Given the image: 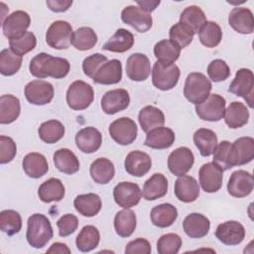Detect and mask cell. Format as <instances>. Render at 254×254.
I'll return each instance as SVG.
<instances>
[{
    "mask_svg": "<svg viewBox=\"0 0 254 254\" xmlns=\"http://www.w3.org/2000/svg\"><path fill=\"white\" fill-rule=\"evenodd\" d=\"M231 143L229 141H222L217 144L213 152V162L217 164L223 171L230 170L232 166L229 163V151Z\"/></svg>",
    "mask_w": 254,
    "mask_h": 254,
    "instance_id": "db71d44e",
    "label": "cell"
},
{
    "mask_svg": "<svg viewBox=\"0 0 254 254\" xmlns=\"http://www.w3.org/2000/svg\"><path fill=\"white\" fill-rule=\"evenodd\" d=\"M127 76L133 81H144L151 73V64L144 54L135 53L126 61Z\"/></svg>",
    "mask_w": 254,
    "mask_h": 254,
    "instance_id": "ffe728a7",
    "label": "cell"
},
{
    "mask_svg": "<svg viewBox=\"0 0 254 254\" xmlns=\"http://www.w3.org/2000/svg\"><path fill=\"white\" fill-rule=\"evenodd\" d=\"M124 167L129 175L140 178L150 171L152 160L147 153L136 150L130 152L126 156Z\"/></svg>",
    "mask_w": 254,
    "mask_h": 254,
    "instance_id": "44dd1931",
    "label": "cell"
},
{
    "mask_svg": "<svg viewBox=\"0 0 254 254\" xmlns=\"http://www.w3.org/2000/svg\"><path fill=\"white\" fill-rule=\"evenodd\" d=\"M199 184L205 192H216L222 187L223 170L214 162L203 164L198 172Z\"/></svg>",
    "mask_w": 254,
    "mask_h": 254,
    "instance_id": "7c38bea8",
    "label": "cell"
},
{
    "mask_svg": "<svg viewBox=\"0 0 254 254\" xmlns=\"http://www.w3.org/2000/svg\"><path fill=\"white\" fill-rule=\"evenodd\" d=\"M76 211L86 217H92L98 214L101 209V198L96 193H84L77 195L73 200Z\"/></svg>",
    "mask_w": 254,
    "mask_h": 254,
    "instance_id": "1f68e13d",
    "label": "cell"
},
{
    "mask_svg": "<svg viewBox=\"0 0 254 254\" xmlns=\"http://www.w3.org/2000/svg\"><path fill=\"white\" fill-rule=\"evenodd\" d=\"M198 38L204 47L214 48L218 46L222 40L221 28L217 23L207 21L199 30Z\"/></svg>",
    "mask_w": 254,
    "mask_h": 254,
    "instance_id": "bcb514c9",
    "label": "cell"
},
{
    "mask_svg": "<svg viewBox=\"0 0 254 254\" xmlns=\"http://www.w3.org/2000/svg\"><path fill=\"white\" fill-rule=\"evenodd\" d=\"M181 48L171 40H161L154 47V55L159 62L174 64L181 55Z\"/></svg>",
    "mask_w": 254,
    "mask_h": 254,
    "instance_id": "ee69618b",
    "label": "cell"
},
{
    "mask_svg": "<svg viewBox=\"0 0 254 254\" xmlns=\"http://www.w3.org/2000/svg\"><path fill=\"white\" fill-rule=\"evenodd\" d=\"M175 138L176 136L172 129L162 126L148 132L144 144L152 149H168L174 144Z\"/></svg>",
    "mask_w": 254,
    "mask_h": 254,
    "instance_id": "4316f807",
    "label": "cell"
},
{
    "mask_svg": "<svg viewBox=\"0 0 254 254\" xmlns=\"http://www.w3.org/2000/svg\"><path fill=\"white\" fill-rule=\"evenodd\" d=\"M47 6L49 9L53 12L60 13V12H64L68 10V8L72 5V1L68 0H48L46 2Z\"/></svg>",
    "mask_w": 254,
    "mask_h": 254,
    "instance_id": "91938a15",
    "label": "cell"
},
{
    "mask_svg": "<svg viewBox=\"0 0 254 254\" xmlns=\"http://www.w3.org/2000/svg\"><path fill=\"white\" fill-rule=\"evenodd\" d=\"M57 226L59 228V235L61 237H66L76 230L78 226V219L73 214H64L58 220Z\"/></svg>",
    "mask_w": 254,
    "mask_h": 254,
    "instance_id": "6f0895ef",
    "label": "cell"
},
{
    "mask_svg": "<svg viewBox=\"0 0 254 254\" xmlns=\"http://www.w3.org/2000/svg\"><path fill=\"white\" fill-rule=\"evenodd\" d=\"M225 99L221 95L212 93L201 103L195 104V112L201 120L216 122L222 119L225 112Z\"/></svg>",
    "mask_w": 254,
    "mask_h": 254,
    "instance_id": "ba28073f",
    "label": "cell"
},
{
    "mask_svg": "<svg viewBox=\"0 0 254 254\" xmlns=\"http://www.w3.org/2000/svg\"><path fill=\"white\" fill-rule=\"evenodd\" d=\"M137 225L135 212L129 208L118 211L114 217V228L120 237H129L134 232Z\"/></svg>",
    "mask_w": 254,
    "mask_h": 254,
    "instance_id": "ab89813d",
    "label": "cell"
},
{
    "mask_svg": "<svg viewBox=\"0 0 254 254\" xmlns=\"http://www.w3.org/2000/svg\"><path fill=\"white\" fill-rule=\"evenodd\" d=\"M107 62L106 56L96 53L86 57L82 63V70L88 77H93L97 70Z\"/></svg>",
    "mask_w": 254,
    "mask_h": 254,
    "instance_id": "11a10c76",
    "label": "cell"
},
{
    "mask_svg": "<svg viewBox=\"0 0 254 254\" xmlns=\"http://www.w3.org/2000/svg\"><path fill=\"white\" fill-rule=\"evenodd\" d=\"M94 99V91L90 84L82 80L73 81L66 91V103L73 110L86 109Z\"/></svg>",
    "mask_w": 254,
    "mask_h": 254,
    "instance_id": "5b68a950",
    "label": "cell"
},
{
    "mask_svg": "<svg viewBox=\"0 0 254 254\" xmlns=\"http://www.w3.org/2000/svg\"><path fill=\"white\" fill-rule=\"evenodd\" d=\"M137 125L129 117H121L114 120L109 126L111 138L119 145L127 146L133 143L137 137Z\"/></svg>",
    "mask_w": 254,
    "mask_h": 254,
    "instance_id": "9c48e42d",
    "label": "cell"
},
{
    "mask_svg": "<svg viewBox=\"0 0 254 254\" xmlns=\"http://www.w3.org/2000/svg\"><path fill=\"white\" fill-rule=\"evenodd\" d=\"M37 45V39L34 33L27 31L23 36L17 39L9 40L10 49L18 56H24L33 51Z\"/></svg>",
    "mask_w": 254,
    "mask_h": 254,
    "instance_id": "f907efd6",
    "label": "cell"
},
{
    "mask_svg": "<svg viewBox=\"0 0 254 254\" xmlns=\"http://www.w3.org/2000/svg\"><path fill=\"white\" fill-rule=\"evenodd\" d=\"M22 228V217L18 211L5 209L0 212V229L9 236L20 232Z\"/></svg>",
    "mask_w": 254,
    "mask_h": 254,
    "instance_id": "c3c4849f",
    "label": "cell"
},
{
    "mask_svg": "<svg viewBox=\"0 0 254 254\" xmlns=\"http://www.w3.org/2000/svg\"><path fill=\"white\" fill-rule=\"evenodd\" d=\"M113 197L119 206L130 208L139 203L142 197V191L135 183L121 182L113 189Z\"/></svg>",
    "mask_w": 254,
    "mask_h": 254,
    "instance_id": "9a60e30c",
    "label": "cell"
},
{
    "mask_svg": "<svg viewBox=\"0 0 254 254\" xmlns=\"http://www.w3.org/2000/svg\"><path fill=\"white\" fill-rule=\"evenodd\" d=\"M22 57L16 55L11 49H4L0 53V72L2 75L11 76L18 72L22 65Z\"/></svg>",
    "mask_w": 254,
    "mask_h": 254,
    "instance_id": "7dc6e473",
    "label": "cell"
},
{
    "mask_svg": "<svg viewBox=\"0 0 254 254\" xmlns=\"http://www.w3.org/2000/svg\"><path fill=\"white\" fill-rule=\"evenodd\" d=\"M121 20L139 33L149 31L153 25V19L150 13L135 5H129L122 10Z\"/></svg>",
    "mask_w": 254,
    "mask_h": 254,
    "instance_id": "5bb4252c",
    "label": "cell"
},
{
    "mask_svg": "<svg viewBox=\"0 0 254 254\" xmlns=\"http://www.w3.org/2000/svg\"><path fill=\"white\" fill-rule=\"evenodd\" d=\"M182 246V238L176 233L162 235L157 241V251L159 254H176Z\"/></svg>",
    "mask_w": 254,
    "mask_h": 254,
    "instance_id": "816d5d0a",
    "label": "cell"
},
{
    "mask_svg": "<svg viewBox=\"0 0 254 254\" xmlns=\"http://www.w3.org/2000/svg\"><path fill=\"white\" fill-rule=\"evenodd\" d=\"M129 93L123 88L112 89L105 92L100 102L103 112L108 115H113L125 110L129 106Z\"/></svg>",
    "mask_w": 254,
    "mask_h": 254,
    "instance_id": "ac0fdd59",
    "label": "cell"
},
{
    "mask_svg": "<svg viewBox=\"0 0 254 254\" xmlns=\"http://www.w3.org/2000/svg\"><path fill=\"white\" fill-rule=\"evenodd\" d=\"M138 4V6L143 9L144 11L150 13L152 11H154L158 5H160V1H137L136 2Z\"/></svg>",
    "mask_w": 254,
    "mask_h": 254,
    "instance_id": "6125c7cd",
    "label": "cell"
},
{
    "mask_svg": "<svg viewBox=\"0 0 254 254\" xmlns=\"http://www.w3.org/2000/svg\"><path fill=\"white\" fill-rule=\"evenodd\" d=\"M89 174L96 184L106 185L114 178V165L106 158H98L90 165Z\"/></svg>",
    "mask_w": 254,
    "mask_h": 254,
    "instance_id": "e575fe53",
    "label": "cell"
},
{
    "mask_svg": "<svg viewBox=\"0 0 254 254\" xmlns=\"http://www.w3.org/2000/svg\"><path fill=\"white\" fill-rule=\"evenodd\" d=\"M254 158V139L252 137H240L231 144L229 151V163L232 166H242L250 163Z\"/></svg>",
    "mask_w": 254,
    "mask_h": 254,
    "instance_id": "4fadbf2b",
    "label": "cell"
},
{
    "mask_svg": "<svg viewBox=\"0 0 254 254\" xmlns=\"http://www.w3.org/2000/svg\"><path fill=\"white\" fill-rule=\"evenodd\" d=\"M47 253H61V254H69L70 253V249L66 246V244L64 243H61V242H55L54 244H52V246L47 250Z\"/></svg>",
    "mask_w": 254,
    "mask_h": 254,
    "instance_id": "94428289",
    "label": "cell"
},
{
    "mask_svg": "<svg viewBox=\"0 0 254 254\" xmlns=\"http://www.w3.org/2000/svg\"><path fill=\"white\" fill-rule=\"evenodd\" d=\"M97 43V35L90 27L76 29L71 38V45L78 51H88Z\"/></svg>",
    "mask_w": 254,
    "mask_h": 254,
    "instance_id": "f6af8a7d",
    "label": "cell"
},
{
    "mask_svg": "<svg viewBox=\"0 0 254 254\" xmlns=\"http://www.w3.org/2000/svg\"><path fill=\"white\" fill-rule=\"evenodd\" d=\"M100 241V233L93 225L82 227L75 239L76 247L81 252H89L95 249Z\"/></svg>",
    "mask_w": 254,
    "mask_h": 254,
    "instance_id": "b9f144b4",
    "label": "cell"
},
{
    "mask_svg": "<svg viewBox=\"0 0 254 254\" xmlns=\"http://www.w3.org/2000/svg\"><path fill=\"white\" fill-rule=\"evenodd\" d=\"M193 143L201 156L208 157L213 154L217 146V136L210 129L200 128L193 134Z\"/></svg>",
    "mask_w": 254,
    "mask_h": 254,
    "instance_id": "74e56055",
    "label": "cell"
},
{
    "mask_svg": "<svg viewBox=\"0 0 254 254\" xmlns=\"http://www.w3.org/2000/svg\"><path fill=\"white\" fill-rule=\"evenodd\" d=\"M175 194L180 201L190 203L199 195V186L193 177L183 175L175 182Z\"/></svg>",
    "mask_w": 254,
    "mask_h": 254,
    "instance_id": "603a6c76",
    "label": "cell"
},
{
    "mask_svg": "<svg viewBox=\"0 0 254 254\" xmlns=\"http://www.w3.org/2000/svg\"><path fill=\"white\" fill-rule=\"evenodd\" d=\"M17 146L11 137L0 136V164L10 163L16 156Z\"/></svg>",
    "mask_w": 254,
    "mask_h": 254,
    "instance_id": "9f6ffc18",
    "label": "cell"
},
{
    "mask_svg": "<svg viewBox=\"0 0 254 254\" xmlns=\"http://www.w3.org/2000/svg\"><path fill=\"white\" fill-rule=\"evenodd\" d=\"M209 228V219L201 213H190L183 221V229L190 238H202L206 236Z\"/></svg>",
    "mask_w": 254,
    "mask_h": 254,
    "instance_id": "d4e9b609",
    "label": "cell"
},
{
    "mask_svg": "<svg viewBox=\"0 0 254 254\" xmlns=\"http://www.w3.org/2000/svg\"><path fill=\"white\" fill-rule=\"evenodd\" d=\"M134 45L133 34L123 28L116 30L115 34L103 45L102 49L113 53H125Z\"/></svg>",
    "mask_w": 254,
    "mask_h": 254,
    "instance_id": "8d00e7d4",
    "label": "cell"
},
{
    "mask_svg": "<svg viewBox=\"0 0 254 254\" xmlns=\"http://www.w3.org/2000/svg\"><path fill=\"white\" fill-rule=\"evenodd\" d=\"M31 18L29 14L22 10H17L11 13L2 23V31L4 36L9 39H17L23 36L30 27Z\"/></svg>",
    "mask_w": 254,
    "mask_h": 254,
    "instance_id": "30bf717a",
    "label": "cell"
},
{
    "mask_svg": "<svg viewBox=\"0 0 254 254\" xmlns=\"http://www.w3.org/2000/svg\"><path fill=\"white\" fill-rule=\"evenodd\" d=\"M194 163V156L188 147H179L168 157V168L170 172L177 176L186 175Z\"/></svg>",
    "mask_w": 254,
    "mask_h": 254,
    "instance_id": "2e32d148",
    "label": "cell"
},
{
    "mask_svg": "<svg viewBox=\"0 0 254 254\" xmlns=\"http://www.w3.org/2000/svg\"><path fill=\"white\" fill-rule=\"evenodd\" d=\"M20 100L12 94H4L0 97V123L10 124L20 115Z\"/></svg>",
    "mask_w": 254,
    "mask_h": 254,
    "instance_id": "f35d334b",
    "label": "cell"
},
{
    "mask_svg": "<svg viewBox=\"0 0 254 254\" xmlns=\"http://www.w3.org/2000/svg\"><path fill=\"white\" fill-rule=\"evenodd\" d=\"M54 231L47 216L41 213L32 214L27 221L26 238L30 246L40 249L53 238Z\"/></svg>",
    "mask_w": 254,
    "mask_h": 254,
    "instance_id": "7a4b0ae2",
    "label": "cell"
},
{
    "mask_svg": "<svg viewBox=\"0 0 254 254\" xmlns=\"http://www.w3.org/2000/svg\"><path fill=\"white\" fill-rule=\"evenodd\" d=\"M70 69L69 62L66 59L53 57L47 53L36 55L30 62L29 70L31 74L38 78L48 76L60 79L67 75Z\"/></svg>",
    "mask_w": 254,
    "mask_h": 254,
    "instance_id": "6da1fadb",
    "label": "cell"
},
{
    "mask_svg": "<svg viewBox=\"0 0 254 254\" xmlns=\"http://www.w3.org/2000/svg\"><path fill=\"white\" fill-rule=\"evenodd\" d=\"M254 187L253 176L244 170H238L231 174L227 184L228 193L233 197H245L249 195Z\"/></svg>",
    "mask_w": 254,
    "mask_h": 254,
    "instance_id": "e0dca14e",
    "label": "cell"
},
{
    "mask_svg": "<svg viewBox=\"0 0 254 254\" xmlns=\"http://www.w3.org/2000/svg\"><path fill=\"white\" fill-rule=\"evenodd\" d=\"M216 238L225 245H238L245 237L244 226L235 220L225 221L220 223L215 229Z\"/></svg>",
    "mask_w": 254,
    "mask_h": 254,
    "instance_id": "d6986e66",
    "label": "cell"
},
{
    "mask_svg": "<svg viewBox=\"0 0 254 254\" xmlns=\"http://www.w3.org/2000/svg\"><path fill=\"white\" fill-rule=\"evenodd\" d=\"M64 132L65 129L63 123L55 119L43 122L38 129L40 139L47 144L57 143L64 137Z\"/></svg>",
    "mask_w": 254,
    "mask_h": 254,
    "instance_id": "60d3db41",
    "label": "cell"
},
{
    "mask_svg": "<svg viewBox=\"0 0 254 254\" xmlns=\"http://www.w3.org/2000/svg\"><path fill=\"white\" fill-rule=\"evenodd\" d=\"M180 22L189 26L195 34L199 32L207 20L204 12L198 6L190 5L185 8L181 13Z\"/></svg>",
    "mask_w": 254,
    "mask_h": 254,
    "instance_id": "7bdbcfd3",
    "label": "cell"
},
{
    "mask_svg": "<svg viewBox=\"0 0 254 254\" xmlns=\"http://www.w3.org/2000/svg\"><path fill=\"white\" fill-rule=\"evenodd\" d=\"M72 34V27L68 22L58 20L49 27L46 33V43L53 49L65 50L71 44Z\"/></svg>",
    "mask_w": 254,
    "mask_h": 254,
    "instance_id": "8992f818",
    "label": "cell"
},
{
    "mask_svg": "<svg viewBox=\"0 0 254 254\" xmlns=\"http://www.w3.org/2000/svg\"><path fill=\"white\" fill-rule=\"evenodd\" d=\"M138 120L142 130L148 133L151 130L162 127L165 124V115L159 108L148 105L140 110Z\"/></svg>",
    "mask_w": 254,
    "mask_h": 254,
    "instance_id": "836d02e7",
    "label": "cell"
},
{
    "mask_svg": "<svg viewBox=\"0 0 254 254\" xmlns=\"http://www.w3.org/2000/svg\"><path fill=\"white\" fill-rule=\"evenodd\" d=\"M168 191V180L160 173H156L149 178L143 187L142 195L146 200H155L166 195Z\"/></svg>",
    "mask_w": 254,
    "mask_h": 254,
    "instance_id": "f1b7e54d",
    "label": "cell"
},
{
    "mask_svg": "<svg viewBox=\"0 0 254 254\" xmlns=\"http://www.w3.org/2000/svg\"><path fill=\"white\" fill-rule=\"evenodd\" d=\"M101 143V133L94 127L82 128L75 135L76 147L85 154H92L96 152L100 148Z\"/></svg>",
    "mask_w": 254,
    "mask_h": 254,
    "instance_id": "cb8c5ba5",
    "label": "cell"
},
{
    "mask_svg": "<svg viewBox=\"0 0 254 254\" xmlns=\"http://www.w3.org/2000/svg\"><path fill=\"white\" fill-rule=\"evenodd\" d=\"M254 89V76L249 68H240L237 70L234 79L229 85L228 91L236 96L243 97L248 106L253 108V91Z\"/></svg>",
    "mask_w": 254,
    "mask_h": 254,
    "instance_id": "52a82bcc",
    "label": "cell"
},
{
    "mask_svg": "<svg viewBox=\"0 0 254 254\" xmlns=\"http://www.w3.org/2000/svg\"><path fill=\"white\" fill-rule=\"evenodd\" d=\"M180 74L181 71L177 64L157 61L152 69L153 85L160 90H170L178 84Z\"/></svg>",
    "mask_w": 254,
    "mask_h": 254,
    "instance_id": "277c9868",
    "label": "cell"
},
{
    "mask_svg": "<svg viewBox=\"0 0 254 254\" xmlns=\"http://www.w3.org/2000/svg\"><path fill=\"white\" fill-rule=\"evenodd\" d=\"M223 117L229 128L237 129L247 124L249 119V110L243 103L233 101L225 109Z\"/></svg>",
    "mask_w": 254,
    "mask_h": 254,
    "instance_id": "4dcf8cb0",
    "label": "cell"
},
{
    "mask_svg": "<svg viewBox=\"0 0 254 254\" xmlns=\"http://www.w3.org/2000/svg\"><path fill=\"white\" fill-rule=\"evenodd\" d=\"M26 99L34 105H46L54 98L53 85L45 80L35 79L30 81L24 89Z\"/></svg>",
    "mask_w": 254,
    "mask_h": 254,
    "instance_id": "8fae6325",
    "label": "cell"
},
{
    "mask_svg": "<svg viewBox=\"0 0 254 254\" xmlns=\"http://www.w3.org/2000/svg\"><path fill=\"white\" fill-rule=\"evenodd\" d=\"M207 74L209 78L214 82H219L227 79L230 75V68L228 64L220 59H216L210 62L207 66Z\"/></svg>",
    "mask_w": 254,
    "mask_h": 254,
    "instance_id": "f5cc1de1",
    "label": "cell"
},
{
    "mask_svg": "<svg viewBox=\"0 0 254 254\" xmlns=\"http://www.w3.org/2000/svg\"><path fill=\"white\" fill-rule=\"evenodd\" d=\"M230 27L237 33L248 35L254 30V20L252 11L245 7H236L231 10L228 16Z\"/></svg>",
    "mask_w": 254,
    "mask_h": 254,
    "instance_id": "7402d4cb",
    "label": "cell"
},
{
    "mask_svg": "<svg viewBox=\"0 0 254 254\" xmlns=\"http://www.w3.org/2000/svg\"><path fill=\"white\" fill-rule=\"evenodd\" d=\"M64 186L61 180L56 178L47 180L38 189L39 198L46 203L62 200L64 196Z\"/></svg>",
    "mask_w": 254,
    "mask_h": 254,
    "instance_id": "d6a6232c",
    "label": "cell"
},
{
    "mask_svg": "<svg viewBox=\"0 0 254 254\" xmlns=\"http://www.w3.org/2000/svg\"><path fill=\"white\" fill-rule=\"evenodd\" d=\"M53 159L56 168L65 175L75 174L79 170V161L69 149L63 148L57 150L54 153Z\"/></svg>",
    "mask_w": 254,
    "mask_h": 254,
    "instance_id": "d590c367",
    "label": "cell"
},
{
    "mask_svg": "<svg viewBox=\"0 0 254 254\" xmlns=\"http://www.w3.org/2000/svg\"><path fill=\"white\" fill-rule=\"evenodd\" d=\"M22 166L26 175L32 179H39L49 171V165L46 157L36 152L27 154L23 159Z\"/></svg>",
    "mask_w": 254,
    "mask_h": 254,
    "instance_id": "83f0119b",
    "label": "cell"
},
{
    "mask_svg": "<svg viewBox=\"0 0 254 254\" xmlns=\"http://www.w3.org/2000/svg\"><path fill=\"white\" fill-rule=\"evenodd\" d=\"M152 251L150 242L145 238H137L127 243L125 247L126 254H150Z\"/></svg>",
    "mask_w": 254,
    "mask_h": 254,
    "instance_id": "680465c9",
    "label": "cell"
},
{
    "mask_svg": "<svg viewBox=\"0 0 254 254\" xmlns=\"http://www.w3.org/2000/svg\"><path fill=\"white\" fill-rule=\"evenodd\" d=\"M178 217V209L171 203H161L154 206L150 212L151 222L160 228L171 226Z\"/></svg>",
    "mask_w": 254,
    "mask_h": 254,
    "instance_id": "f546056e",
    "label": "cell"
},
{
    "mask_svg": "<svg viewBox=\"0 0 254 254\" xmlns=\"http://www.w3.org/2000/svg\"><path fill=\"white\" fill-rule=\"evenodd\" d=\"M169 36L172 42L176 43L181 49H184L191 43L194 32L189 26L179 22L171 27Z\"/></svg>",
    "mask_w": 254,
    "mask_h": 254,
    "instance_id": "681fc988",
    "label": "cell"
},
{
    "mask_svg": "<svg viewBox=\"0 0 254 254\" xmlns=\"http://www.w3.org/2000/svg\"><path fill=\"white\" fill-rule=\"evenodd\" d=\"M211 88V81L206 75L201 72H190L186 78L184 95L190 103L198 104L208 97Z\"/></svg>",
    "mask_w": 254,
    "mask_h": 254,
    "instance_id": "3957f363",
    "label": "cell"
},
{
    "mask_svg": "<svg viewBox=\"0 0 254 254\" xmlns=\"http://www.w3.org/2000/svg\"><path fill=\"white\" fill-rule=\"evenodd\" d=\"M122 79V64L119 60L113 59L106 62L97 70L95 75L92 77L94 83L98 84H115L120 82Z\"/></svg>",
    "mask_w": 254,
    "mask_h": 254,
    "instance_id": "484cf974",
    "label": "cell"
}]
</instances>
